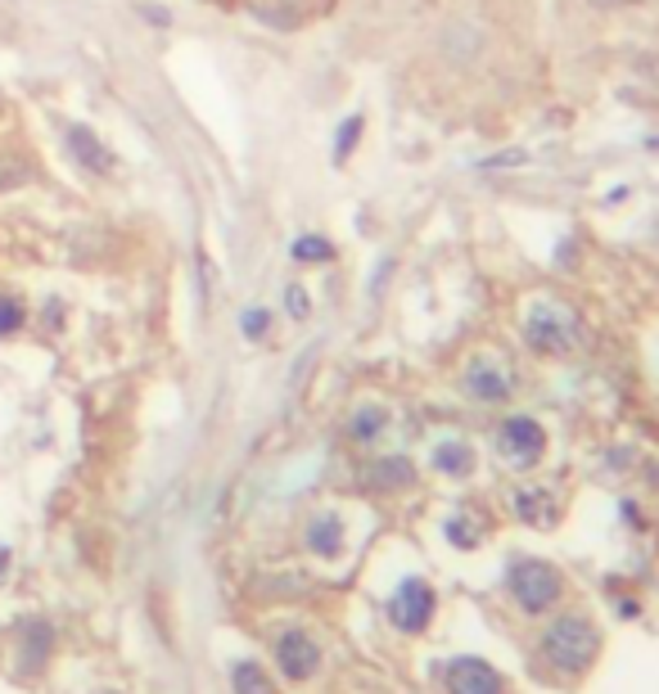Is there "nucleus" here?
<instances>
[{"label":"nucleus","instance_id":"nucleus-1","mask_svg":"<svg viewBox=\"0 0 659 694\" xmlns=\"http://www.w3.org/2000/svg\"><path fill=\"white\" fill-rule=\"evenodd\" d=\"M543 663L547 667H556L560 676L569 672V676H578V672H587L591 663H597V654H601V632L591 627V618L587 613H565V618H556L551 627L543 632Z\"/></svg>","mask_w":659,"mask_h":694},{"label":"nucleus","instance_id":"nucleus-2","mask_svg":"<svg viewBox=\"0 0 659 694\" xmlns=\"http://www.w3.org/2000/svg\"><path fill=\"white\" fill-rule=\"evenodd\" d=\"M506 586H510L515 604H519L524 613H529V618H538V613L556 609V604H560V595H565V578H560L547 560H515V564H510Z\"/></svg>","mask_w":659,"mask_h":694},{"label":"nucleus","instance_id":"nucleus-3","mask_svg":"<svg viewBox=\"0 0 659 694\" xmlns=\"http://www.w3.org/2000/svg\"><path fill=\"white\" fill-rule=\"evenodd\" d=\"M524 338H529L534 353L560 357L565 347H574V338H578V316L565 312V307H534L529 320H524Z\"/></svg>","mask_w":659,"mask_h":694},{"label":"nucleus","instance_id":"nucleus-4","mask_svg":"<svg viewBox=\"0 0 659 694\" xmlns=\"http://www.w3.org/2000/svg\"><path fill=\"white\" fill-rule=\"evenodd\" d=\"M429 618H434V586H429V582L407 578L398 591L388 595V622H393L398 632L416 636V632L429 627Z\"/></svg>","mask_w":659,"mask_h":694},{"label":"nucleus","instance_id":"nucleus-5","mask_svg":"<svg viewBox=\"0 0 659 694\" xmlns=\"http://www.w3.org/2000/svg\"><path fill=\"white\" fill-rule=\"evenodd\" d=\"M497 451L515 469H534L543 460V451H547V433H543L538 420H529V415H515V420H506L501 433H497Z\"/></svg>","mask_w":659,"mask_h":694},{"label":"nucleus","instance_id":"nucleus-6","mask_svg":"<svg viewBox=\"0 0 659 694\" xmlns=\"http://www.w3.org/2000/svg\"><path fill=\"white\" fill-rule=\"evenodd\" d=\"M443 685L447 694H506V681L493 663L475 659V654H460L443 667Z\"/></svg>","mask_w":659,"mask_h":694},{"label":"nucleus","instance_id":"nucleus-7","mask_svg":"<svg viewBox=\"0 0 659 694\" xmlns=\"http://www.w3.org/2000/svg\"><path fill=\"white\" fill-rule=\"evenodd\" d=\"M276 667H281L290 681H307V676H316V667H321V650H316V641H312L307 632H298V627L281 632V641H276Z\"/></svg>","mask_w":659,"mask_h":694},{"label":"nucleus","instance_id":"nucleus-8","mask_svg":"<svg viewBox=\"0 0 659 694\" xmlns=\"http://www.w3.org/2000/svg\"><path fill=\"white\" fill-rule=\"evenodd\" d=\"M466 388H470V397H475V401H506L515 384H510V370H506L501 361L479 357V361L466 370Z\"/></svg>","mask_w":659,"mask_h":694},{"label":"nucleus","instance_id":"nucleus-9","mask_svg":"<svg viewBox=\"0 0 659 694\" xmlns=\"http://www.w3.org/2000/svg\"><path fill=\"white\" fill-rule=\"evenodd\" d=\"M63 141H69V154L78 159L82 172H91V176H109V172H113V154L100 145V135H95L91 126H69V135H63Z\"/></svg>","mask_w":659,"mask_h":694},{"label":"nucleus","instance_id":"nucleus-10","mask_svg":"<svg viewBox=\"0 0 659 694\" xmlns=\"http://www.w3.org/2000/svg\"><path fill=\"white\" fill-rule=\"evenodd\" d=\"M249 14H253L262 28L294 32V28L307 19V6H303V0H249Z\"/></svg>","mask_w":659,"mask_h":694},{"label":"nucleus","instance_id":"nucleus-11","mask_svg":"<svg viewBox=\"0 0 659 694\" xmlns=\"http://www.w3.org/2000/svg\"><path fill=\"white\" fill-rule=\"evenodd\" d=\"M339 545H344V523H339V514H316L312 523H307V550L312 554H339Z\"/></svg>","mask_w":659,"mask_h":694},{"label":"nucleus","instance_id":"nucleus-12","mask_svg":"<svg viewBox=\"0 0 659 694\" xmlns=\"http://www.w3.org/2000/svg\"><path fill=\"white\" fill-rule=\"evenodd\" d=\"M434 469L466 478V473L475 469V451H470V442H438V447H434Z\"/></svg>","mask_w":659,"mask_h":694},{"label":"nucleus","instance_id":"nucleus-13","mask_svg":"<svg viewBox=\"0 0 659 694\" xmlns=\"http://www.w3.org/2000/svg\"><path fill=\"white\" fill-rule=\"evenodd\" d=\"M231 685H235V694H276L272 676L262 672L257 663H235L231 667Z\"/></svg>","mask_w":659,"mask_h":694},{"label":"nucleus","instance_id":"nucleus-14","mask_svg":"<svg viewBox=\"0 0 659 694\" xmlns=\"http://www.w3.org/2000/svg\"><path fill=\"white\" fill-rule=\"evenodd\" d=\"M371 482H375V488H407V482H412V465H407L403 456L375 460V465H371Z\"/></svg>","mask_w":659,"mask_h":694},{"label":"nucleus","instance_id":"nucleus-15","mask_svg":"<svg viewBox=\"0 0 659 694\" xmlns=\"http://www.w3.org/2000/svg\"><path fill=\"white\" fill-rule=\"evenodd\" d=\"M515 510H519L524 519H534L538 528H547V523L556 519V501H551L547 492H519V497H515Z\"/></svg>","mask_w":659,"mask_h":694},{"label":"nucleus","instance_id":"nucleus-16","mask_svg":"<svg viewBox=\"0 0 659 694\" xmlns=\"http://www.w3.org/2000/svg\"><path fill=\"white\" fill-rule=\"evenodd\" d=\"M384 425H388V415H384L379 406H362V410L353 415V438H357V442H371Z\"/></svg>","mask_w":659,"mask_h":694},{"label":"nucleus","instance_id":"nucleus-17","mask_svg":"<svg viewBox=\"0 0 659 694\" xmlns=\"http://www.w3.org/2000/svg\"><path fill=\"white\" fill-rule=\"evenodd\" d=\"M290 253L298 262H330V253H335V248H330V239H321V235H298Z\"/></svg>","mask_w":659,"mask_h":694},{"label":"nucleus","instance_id":"nucleus-18","mask_svg":"<svg viewBox=\"0 0 659 694\" xmlns=\"http://www.w3.org/2000/svg\"><path fill=\"white\" fill-rule=\"evenodd\" d=\"M19 325H23V303L0 294V334H14Z\"/></svg>","mask_w":659,"mask_h":694},{"label":"nucleus","instance_id":"nucleus-19","mask_svg":"<svg viewBox=\"0 0 659 694\" xmlns=\"http://www.w3.org/2000/svg\"><path fill=\"white\" fill-rule=\"evenodd\" d=\"M267 325H272V316L262 312V307H249V312L240 316V329H244V338H262V334H267Z\"/></svg>","mask_w":659,"mask_h":694},{"label":"nucleus","instance_id":"nucleus-20","mask_svg":"<svg viewBox=\"0 0 659 694\" xmlns=\"http://www.w3.org/2000/svg\"><path fill=\"white\" fill-rule=\"evenodd\" d=\"M357 135H362V118H348V122L339 126V141H335V159H348V154H353Z\"/></svg>","mask_w":659,"mask_h":694},{"label":"nucleus","instance_id":"nucleus-21","mask_svg":"<svg viewBox=\"0 0 659 694\" xmlns=\"http://www.w3.org/2000/svg\"><path fill=\"white\" fill-rule=\"evenodd\" d=\"M470 523H475V519H466V514L452 519V523H447V537H452L456 545H475V541H479V532H475Z\"/></svg>","mask_w":659,"mask_h":694},{"label":"nucleus","instance_id":"nucleus-22","mask_svg":"<svg viewBox=\"0 0 659 694\" xmlns=\"http://www.w3.org/2000/svg\"><path fill=\"white\" fill-rule=\"evenodd\" d=\"M285 307H290L294 316H307V294H303L298 285H290V289H285Z\"/></svg>","mask_w":659,"mask_h":694},{"label":"nucleus","instance_id":"nucleus-23","mask_svg":"<svg viewBox=\"0 0 659 694\" xmlns=\"http://www.w3.org/2000/svg\"><path fill=\"white\" fill-rule=\"evenodd\" d=\"M136 10H141L145 19H154V23H163V28L172 23V14H168V10H159V6H136Z\"/></svg>","mask_w":659,"mask_h":694},{"label":"nucleus","instance_id":"nucleus-24","mask_svg":"<svg viewBox=\"0 0 659 694\" xmlns=\"http://www.w3.org/2000/svg\"><path fill=\"white\" fill-rule=\"evenodd\" d=\"M6 573H10V550L0 545V582H6Z\"/></svg>","mask_w":659,"mask_h":694},{"label":"nucleus","instance_id":"nucleus-25","mask_svg":"<svg viewBox=\"0 0 659 694\" xmlns=\"http://www.w3.org/2000/svg\"><path fill=\"white\" fill-rule=\"evenodd\" d=\"M591 6H606L610 10V6H628V0H591Z\"/></svg>","mask_w":659,"mask_h":694}]
</instances>
